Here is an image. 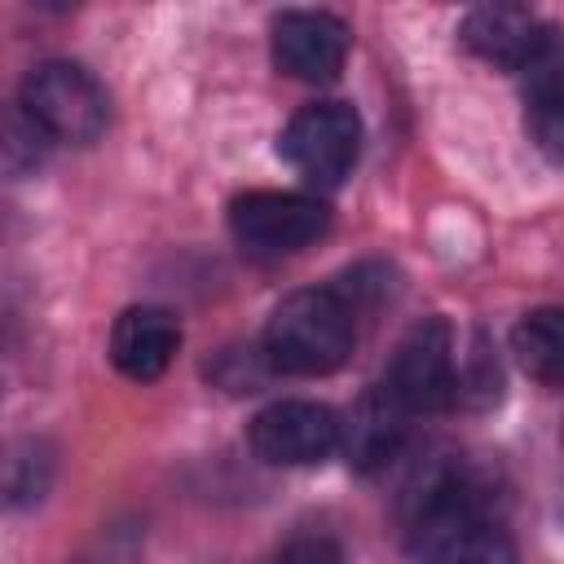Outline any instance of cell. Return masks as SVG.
<instances>
[{"instance_id": "obj_1", "label": "cell", "mask_w": 564, "mask_h": 564, "mask_svg": "<svg viewBox=\"0 0 564 564\" xmlns=\"http://www.w3.org/2000/svg\"><path fill=\"white\" fill-rule=\"evenodd\" d=\"M357 313L361 308L348 300V291L339 282L291 291L269 313L260 357L278 375H300V379L330 375L348 361V352L357 344Z\"/></svg>"}, {"instance_id": "obj_2", "label": "cell", "mask_w": 564, "mask_h": 564, "mask_svg": "<svg viewBox=\"0 0 564 564\" xmlns=\"http://www.w3.org/2000/svg\"><path fill=\"white\" fill-rule=\"evenodd\" d=\"M18 110L48 137L66 145H93L106 132V88L75 62H40L22 79Z\"/></svg>"}, {"instance_id": "obj_3", "label": "cell", "mask_w": 564, "mask_h": 564, "mask_svg": "<svg viewBox=\"0 0 564 564\" xmlns=\"http://www.w3.org/2000/svg\"><path fill=\"white\" fill-rule=\"evenodd\" d=\"M278 154L317 189L344 185L361 154V119L344 101H313L304 106L278 137Z\"/></svg>"}, {"instance_id": "obj_4", "label": "cell", "mask_w": 564, "mask_h": 564, "mask_svg": "<svg viewBox=\"0 0 564 564\" xmlns=\"http://www.w3.org/2000/svg\"><path fill=\"white\" fill-rule=\"evenodd\" d=\"M330 225V212L322 198L308 194H282V189H247L229 203V229L234 238L256 256H291L317 242Z\"/></svg>"}, {"instance_id": "obj_5", "label": "cell", "mask_w": 564, "mask_h": 564, "mask_svg": "<svg viewBox=\"0 0 564 564\" xmlns=\"http://www.w3.org/2000/svg\"><path fill=\"white\" fill-rule=\"evenodd\" d=\"M383 388L410 410L432 414L445 410L458 397V370H454V330L445 317L419 322L392 352V366L383 375Z\"/></svg>"}, {"instance_id": "obj_6", "label": "cell", "mask_w": 564, "mask_h": 564, "mask_svg": "<svg viewBox=\"0 0 564 564\" xmlns=\"http://www.w3.org/2000/svg\"><path fill=\"white\" fill-rule=\"evenodd\" d=\"M489 520L485 516V489L471 480L467 467L458 463H436L427 476H419L410 485V498H405V533H410V546L432 555L445 538L471 529Z\"/></svg>"}, {"instance_id": "obj_7", "label": "cell", "mask_w": 564, "mask_h": 564, "mask_svg": "<svg viewBox=\"0 0 564 564\" xmlns=\"http://www.w3.org/2000/svg\"><path fill=\"white\" fill-rule=\"evenodd\" d=\"M339 414L317 401H273L247 423L256 458L273 467H308L339 449Z\"/></svg>"}, {"instance_id": "obj_8", "label": "cell", "mask_w": 564, "mask_h": 564, "mask_svg": "<svg viewBox=\"0 0 564 564\" xmlns=\"http://www.w3.org/2000/svg\"><path fill=\"white\" fill-rule=\"evenodd\" d=\"M348 26L335 18V13H322V9H291V13H278L273 18V35H269V48H273V66L291 79H304V84H326L344 70L348 62Z\"/></svg>"}, {"instance_id": "obj_9", "label": "cell", "mask_w": 564, "mask_h": 564, "mask_svg": "<svg viewBox=\"0 0 564 564\" xmlns=\"http://www.w3.org/2000/svg\"><path fill=\"white\" fill-rule=\"evenodd\" d=\"M520 97L533 145L551 163H564V31L546 26V40L520 66Z\"/></svg>"}, {"instance_id": "obj_10", "label": "cell", "mask_w": 564, "mask_h": 564, "mask_svg": "<svg viewBox=\"0 0 564 564\" xmlns=\"http://www.w3.org/2000/svg\"><path fill=\"white\" fill-rule=\"evenodd\" d=\"M176 348H181V326L167 308L137 304V308H123L110 326V361L132 383L159 379L172 366Z\"/></svg>"}, {"instance_id": "obj_11", "label": "cell", "mask_w": 564, "mask_h": 564, "mask_svg": "<svg viewBox=\"0 0 564 564\" xmlns=\"http://www.w3.org/2000/svg\"><path fill=\"white\" fill-rule=\"evenodd\" d=\"M410 419H414V414H410L383 383L366 388V392L357 397V405L348 410L344 432H339V445H344L348 463H352L357 471H375V467H383L388 458H397V449H401V441H405V432H410Z\"/></svg>"}, {"instance_id": "obj_12", "label": "cell", "mask_w": 564, "mask_h": 564, "mask_svg": "<svg viewBox=\"0 0 564 564\" xmlns=\"http://www.w3.org/2000/svg\"><path fill=\"white\" fill-rule=\"evenodd\" d=\"M458 40L480 57L494 62L502 70H516L538 53V44L546 40V22H538L529 9L520 4H480L463 18Z\"/></svg>"}, {"instance_id": "obj_13", "label": "cell", "mask_w": 564, "mask_h": 564, "mask_svg": "<svg viewBox=\"0 0 564 564\" xmlns=\"http://www.w3.org/2000/svg\"><path fill=\"white\" fill-rule=\"evenodd\" d=\"M511 352L542 388H564V308H533L511 330Z\"/></svg>"}, {"instance_id": "obj_14", "label": "cell", "mask_w": 564, "mask_h": 564, "mask_svg": "<svg viewBox=\"0 0 564 564\" xmlns=\"http://www.w3.org/2000/svg\"><path fill=\"white\" fill-rule=\"evenodd\" d=\"M427 564H516V551H511V538L494 524V520H480L454 538H445Z\"/></svg>"}, {"instance_id": "obj_15", "label": "cell", "mask_w": 564, "mask_h": 564, "mask_svg": "<svg viewBox=\"0 0 564 564\" xmlns=\"http://www.w3.org/2000/svg\"><path fill=\"white\" fill-rule=\"evenodd\" d=\"M273 564H339V546L330 538H295Z\"/></svg>"}]
</instances>
